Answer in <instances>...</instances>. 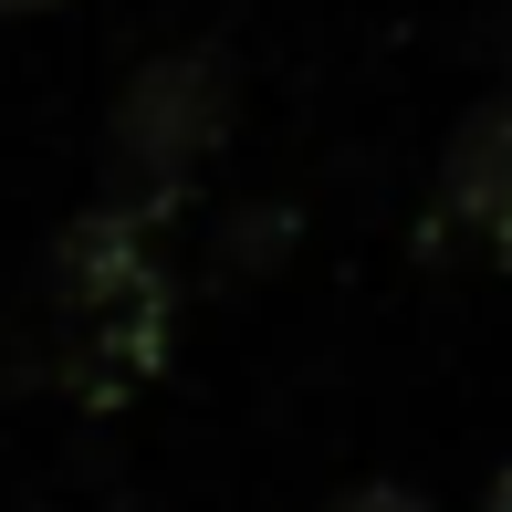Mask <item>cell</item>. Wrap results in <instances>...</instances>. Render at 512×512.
Listing matches in <instances>:
<instances>
[{"label": "cell", "instance_id": "cell-5", "mask_svg": "<svg viewBox=\"0 0 512 512\" xmlns=\"http://www.w3.org/2000/svg\"><path fill=\"white\" fill-rule=\"evenodd\" d=\"M481 512H512V471H502V481H492V502H481Z\"/></svg>", "mask_w": 512, "mask_h": 512}, {"label": "cell", "instance_id": "cell-1", "mask_svg": "<svg viewBox=\"0 0 512 512\" xmlns=\"http://www.w3.org/2000/svg\"><path fill=\"white\" fill-rule=\"evenodd\" d=\"M168 356V272L147 251V220L84 209L53 241V377L84 408H115Z\"/></svg>", "mask_w": 512, "mask_h": 512}, {"label": "cell", "instance_id": "cell-3", "mask_svg": "<svg viewBox=\"0 0 512 512\" xmlns=\"http://www.w3.org/2000/svg\"><path fill=\"white\" fill-rule=\"evenodd\" d=\"M439 209L460 230H481V251L512 262V84L481 95L450 126V157H439Z\"/></svg>", "mask_w": 512, "mask_h": 512}, {"label": "cell", "instance_id": "cell-2", "mask_svg": "<svg viewBox=\"0 0 512 512\" xmlns=\"http://www.w3.org/2000/svg\"><path fill=\"white\" fill-rule=\"evenodd\" d=\"M230 136V53L220 42H168L126 74V95L105 115V178L126 199V220H157V209L189 199V178L209 168V147Z\"/></svg>", "mask_w": 512, "mask_h": 512}, {"label": "cell", "instance_id": "cell-6", "mask_svg": "<svg viewBox=\"0 0 512 512\" xmlns=\"http://www.w3.org/2000/svg\"><path fill=\"white\" fill-rule=\"evenodd\" d=\"M0 11H42V0H0Z\"/></svg>", "mask_w": 512, "mask_h": 512}, {"label": "cell", "instance_id": "cell-4", "mask_svg": "<svg viewBox=\"0 0 512 512\" xmlns=\"http://www.w3.org/2000/svg\"><path fill=\"white\" fill-rule=\"evenodd\" d=\"M324 512H429L418 492H398V481H366V492H335Z\"/></svg>", "mask_w": 512, "mask_h": 512}]
</instances>
